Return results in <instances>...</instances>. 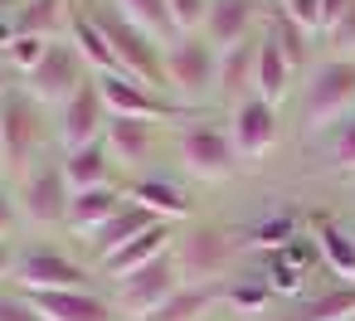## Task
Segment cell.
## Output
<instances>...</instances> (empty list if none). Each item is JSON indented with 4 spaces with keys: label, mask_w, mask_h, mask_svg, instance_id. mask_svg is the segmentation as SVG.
<instances>
[{
    "label": "cell",
    "mask_w": 355,
    "mask_h": 321,
    "mask_svg": "<svg viewBox=\"0 0 355 321\" xmlns=\"http://www.w3.org/2000/svg\"><path fill=\"white\" fill-rule=\"evenodd\" d=\"M175 229H180V224H151L146 234H137L132 243H122L112 258H103V263H98L103 287L117 282V277H127V272H137V268H146V263H156V258H166L171 243H175Z\"/></svg>",
    "instance_id": "22"
},
{
    "label": "cell",
    "mask_w": 355,
    "mask_h": 321,
    "mask_svg": "<svg viewBox=\"0 0 355 321\" xmlns=\"http://www.w3.org/2000/svg\"><path fill=\"white\" fill-rule=\"evenodd\" d=\"M151 224H166V219H156V214H146L137 200H127V205H122V209H117V214H112L98 234H88V238H83V243H73V248H78V253L98 268L103 258H112L122 243H132V238H137V234H146Z\"/></svg>",
    "instance_id": "21"
},
{
    "label": "cell",
    "mask_w": 355,
    "mask_h": 321,
    "mask_svg": "<svg viewBox=\"0 0 355 321\" xmlns=\"http://www.w3.org/2000/svg\"><path fill=\"white\" fill-rule=\"evenodd\" d=\"M0 180H6V161H0Z\"/></svg>",
    "instance_id": "39"
},
{
    "label": "cell",
    "mask_w": 355,
    "mask_h": 321,
    "mask_svg": "<svg viewBox=\"0 0 355 321\" xmlns=\"http://www.w3.org/2000/svg\"><path fill=\"white\" fill-rule=\"evenodd\" d=\"M224 302V287H180L166 306H156L146 321H209Z\"/></svg>",
    "instance_id": "27"
},
{
    "label": "cell",
    "mask_w": 355,
    "mask_h": 321,
    "mask_svg": "<svg viewBox=\"0 0 355 321\" xmlns=\"http://www.w3.org/2000/svg\"><path fill=\"white\" fill-rule=\"evenodd\" d=\"M78 6L83 0H20L15 15H10V30L30 35V40H44V44H59V40H69L73 20H78Z\"/></svg>",
    "instance_id": "19"
},
{
    "label": "cell",
    "mask_w": 355,
    "mask_h": 321,
    "mask_svg": "<svg viewBox=\"0 0 355 321\" xmlns=\"http://www.w3.org/2000/svg\"><path fill=\"white\" fill-rule=\"evenodd\" d=\"M122 205H127V185H93V190H73L64 238H69V243H83V238H88V234H98V229H103Z\"/></svg>",
    "instance_id": "20"
},
{
    "label": "cell",
    "mask_w": 355,
    "mask_h": 321,
    "mask_svg": "<svg viewBox=\"0 0 355 321\" xmlns=\"http://www.w3.org/2000/svg\"><path fill=\"white\" fill-rule=\"evenodd\" d=\"M272 6L282 20H292L302 35H311L321 44V0H272Z\"/></svg>",
    "instance_id": "32"
},
{
    "label": "cell",
    "mask_w": 355,
    "mask_h": 321,
    "mask_svg": "<svg viewBox=\"0 0 355 321\" xmlns=\"http://www.w3.org/2000/svg\"><path fill=\"white\" fill-rule=\"evenodd\" d=\"M350 190H355V185H350Z\"/></svg>",
    "instance_id": "40"
},
{
    "label": "cell",
    "mask_w": 355,
    "mask_h": 321,
    "mask_svg": "<svg viewBox=\"0 0 355 321\" xmlns=\"http://www.w3.org/2000/svg\"><path fill=\"white\" fill-rule=\"evenodd\" d=\"M345 117H355V59L321 54L297 83V137L321 141Z\"/></svg>",
    "instance_id": "2"
},
{
    "label": "cell",
    "mask_w": 355,
    "mask_h": 321,
    "mask_svg": "<svg viewBox=\"0 0 355 321\" xmlns=\"http://www.w3.org/2000/svg\"><path fill=\"white\" fill-rule=\"evenodd\" d=\"M224 127H229V141H234L239 161H263L282 146V107H272L263 98H248V103L229 107Z\"/></svg>",
    "instance_id": "13"
},
{
    "label": "cell",
    "mask_w": 355,
    "mask_h": 321,
    "mask_svg": "<svg viewBox=\"0 0 355 321\" xmlns=\"http://www.w3.org/2000/svg\"><path fill=\"white\" fill-rule=\"evenodd\" d=\"M321 54H331V59H355V0L340 10V20L321 35Z\"/></svg>",
    "instance_id": "31"
},
{
    "label": "cell",
    "mask_w": 355,
    "mask_h": 321,
    "mask_svg": "<svg viewBox=\"0 0 355 321\" xmlns=\"http://www.w3.org/2000/svg\"><path fill=\"white\" fill-rule=\"evenodd\" d=\"M287 321H355V282H336V287L302 292L287 306Z\"/></svg>",
    "instance_id": "24"
},
{
    "label": "cell",
    "mask_w": 355,
    "mask_h": 321,
    "mask_svg": "<svg viewBox=\"0 0 355 321\" xmlns=\"http://www.w3.org/2000/svg\"><path fill=\"white\" fill-rule=\"evenodd\" d=\"M171 161L195 185H224L243 166L239 151H234V141H229L224 117H209V112H195V117H185V122L171 127Z\"/></svg>",
    "instance_id": "3"
},
{
    "label": "cell",
    "mask_w": 355,
    "mask_h": 321,
    "mask_svg": "<svg viewBox=\"0 0 355 321\" xmlns=\"http://www.w3.org/2000/svg\"><path fill=\"white\" fill-rule=\"evenodd\" d=\"M205 10H209V0H166V15H171L175 35H200L205 30Z\"/></svg>",
    "instance_id": "33"
},
{
    "label": "cell",
    "mask_w": 355,
    "mask_h": 321,
    "mask_svg": "<svg viewBox=\"0 0 355 321\" xmlns=\"http://www.w3.org/2000/svg\"><path fill=\"white\" fill-rule=\"evenodd\" d=\"M258 98V40H243L234 49L219 54V88H214V107L229 112L239 103Z\"/></svg>",
    "instance_id": "18"
},
{
    "label": "cell",
    "mask_w": 355,
    "mask_h": 321,
    "mask_svg": "<svg viewBox=\"0 0 355 321\" xmlns=\"http://www.w3.org/2000/svg\"><path fill=\"white\" fill-rule=\"evenodd\" d=\"M15 6H20V0H0V25H10V15H15Z\"/></svg>",
    "instance_id": "37"
},
{
    "label": "cell",
    "mask_w": 355,
    "mask_h": 321,
    "mask_svg": "<svg viewBox=\"0 0 355 321\" xmlns=\"http://www.w3.org/2000/svg\"><path fill=\"white\" fill-rule=\"evenodd\" d=\"M20 238H25V224H20L15 190H10V180H0V243H20Z\"/></svg>",
    "instance_id": "34"
},
{
    "label": "cell",
    "mask_w": 355,
    "mask_h": 321,
    "mask_svg": "<svg viewBox=\"0 0 355 321\" xmlns=\"http://www.w3.org/2000/svg\"><path fill=\"white\" fill-rule=\"evenodd\" d=\"M30 306L44 321H122L107 287H78V292H25Z\"/></svg>",
    "instance_id": "16"
},
{
    "label": "cell",
    "mask_w": 355,
    "mask_h": 321,
    "mask_svg": "<svg viewBox=\"0 0 355 321\" xmlns=\"http://www.w3.org/2000/svg\"><path fill=\"white\" fill-rule=\"evenodd\" d=\"M180 287H185V277H180L175 258L166 253V258H156V263H146V268H137V272L107 282V297H112V306H117L122 321H146V316H151L156 306H166Z\"/></svg>",
    "instance_id": "9"
},
{
    "label": "cell",
    "mask_w": 355,
    "mask_h": 321,
    "mask_svg": "<svg viewBox=\"0 0 355 321\" xmlns=\"http://www.w3.org/2000/svg\"><path fill=\"white\" fill-rule=\"evenodd\" d=\"M171 258L185 277V287H229L239 277V258H243V234L219 224V219H190L175 229Z\"/></svg>",
    "instance_id": "1"
},
{
    "label": "cell",
    "mask_w": 355,
    "mask_h": 321,
    "mask_svg": "<svg viewBox=\"0 0 355 321\" xmlns=\"http://www.w3.org/2000/svg\"><path fill=\"white\" fill-rule=\"evenodd\" d=\"M69 44L78 49V59L88 64V73H117V59H112V49H107L103 30L88 20V10H83V6H78V20H73V30H69Z\"/></svg>",
    "instance_id": "28"
},
{
    "label": "cell",
    "mask_w": 355,
    "mask_h": 321,
    "mask_svg": "<svg viewBox=\"0 0 355 321\" xmlns=\"http://www.w3.org/2000/svg\"><path fill=\"white\" fill-rule=\"evenodd\" d=\"M10 88H15V78H10V73H6V64H0V98H6V93H10Z\"/></svg>",
    "instance_id": "38"
},
{
    "label": "cell",
    "mask_w": 355,
    "mask_h": 321,
    "mask_svg": "<svg viewBox=\"0 0 355 321\" xmlns=\"http://www.w3.org/2000/svg\"><path fill=\"white\" fill-rule=\"evenodd\" d=\"M103 141L112 151L117 175L137 180V175H151V166H156L161 151H171V127L166 122H141V117H112Z\"/></svg>",
    "instance_id": "10"
},
{
    "label": "cell",
    "mask_w": 355,
    "mask_h": 321,
    "mask_svg": "<svg viewBox=\"0 0 355 321\" xmlns=\"http://www.w3.org/2000/svg\"><path fill=\"white\" fill-rule=\"evenodd\" d=\"M107 6H117L132 25L151 30L156 40H171V35H175V30H171V15H166V0H107Z\"/></svg>",
    "instance_id": "30"
},
{
    "label": "cell",
    "mask_w": 355,
    "mask_h": 321,
    "mask_svg": "<svg viewBox=\"0 0 355 321\" xmlns=\"http://www.w3.org/2000/svg\"><path fill=\"white\" fill-rule=\"evenodd\" d=\"M15 253H20V243H0V287H10V277H15Z\"/></svg>",
    "instance_id": "36"
},
{
    "label": "cell",
    "mask_w": 355,
    "mask_h": 321,
    "mask_svg": "<svg viewBox=\"0 0 355 321\" xmlns=\"http://www.w3.org/2000/svg\"><path fill=\"white\" fill-rule=\"evenodd\" d=\"M311 238H316V253H321V263L340 277V282H355V234L345 229V224H331V219H321L316 229H311Z\"/></svg>",
    "instance_id": "26"
},
{
    "label": "cell",
    "mask_w": 355,
    "mask_h": 321,
    "mask_svg": "<svg viewBox=\"0 0 355 321\" xmlns=\"http://www.w3.org/2000/svg\"><path fill=\"white\" fill-rule=\"evenodd\" d=\"M10 190H15V205H20L25 238H64L73 185H69V175H64L59 151L40 156L30 171H20V175L10 180Z\"/></svg>",
    "instance_id": "4"
},
{
    "label": "cell",
    "mask_w": 355,
    "mask_h": 321,
    "mask_svg": "<svg viewBox=\"0 0 355 321\" xmlns=\"http://www.w3.org/2000/svg\"><path fill=\"white\" fill-rule=\"evenodd\" d=\"M0 321H44V316L30 306V297H25V292L0 287Z\"/></svg>",
    "instance_id": "35"
},
{
    "label": "cell",
    "mask_w": 355,
    "mask_h": 321,
    "mask_svg": "<svg viewBox=\"0 0 355 321\" xmlns=\"http://www.w3.org/2000/svg\"><path fill=\"white\" fill-rule=\"evenodd\" d=\"M83 10H88V20L103 30V40H107V49H112V59H117V73H127V78H137V83H146V88H156V93H166V69H161L166 40H156L151 30L132 25L117 6H107V0H83Z\"/></svg>",
    "instance_id": "8"
},
{
    "label": "cell",
    "mask_w": 355,
    "mask_h": 321,
    "mask_svg": "<svg viewBox=\"0 0 355 321\" xmlns=\"http://www.w3.org/2000/svg\"><path fill=\"white\" fill-rule=\"evenodd\" d=\"M127 185V200H137L146 214H156V219H166V224H190L195 219V200H190V190L180 185V180H171V175H137V180H122Z\"/></svg>",
    "instance_id": "17"
},
{
    "label": "cell",
    "mask_w": 355,
    "mask_h": 321,
    "mask_svg": "<svg viewBox=\"0 0 355 321\" xmlns=\"http://www.w3.org/2000/svg\"><path fill=\"white\" fill-rule=\"evenodd\" d=\"M321 151H326L331 175H340V180H350V185H355V117L336 122V127L321 137Z\"/></svg>",
    "instance_id": "29"
},
{
    "label": "cell",
    "mask_w": 355,
    "mask_h": 321,
    "mask_svg": "<svg viewBox=\"0 0 355 321\" xmlns=\"http://www.w3.org/2000/svg\"><path fill=\"white\" fill-rule=\"evenodd\" d=\"M59 151L54 146V112L40 107L20 83L0 98V161H6V180L30 171L40 156Z\"/></svg>",
    "instance_id": "7"
},
{
    "label": "cell",
    "mask_w": 355,
    "mask_h": 321,
    "mask_svg": "<svg viewBox=\"0 0 355 321\" xmlns=\"http://www.w3.org/2000/svg\"><path fill=\"white\" fill-rule=\"evenodd\" d=\"M166 69V98L185 112H209L219 88V49L205 35H171L161 49Z\"/></svg>",
    "instance_id": "6"
},
{
    "label": "cell",
    "mask_w": 355,
    "mask_h": 321,
    "mask_svg": "<svg viewBox=\"0 0 355 321\" xmlns=\"http://www.w3.org/2000/svg\"><path fill=\"white\" fill-rule=\"evenodd\" d=\"M93 78H98V93H103L112 117H141V122H166V127L195 117V112L175 107L166 93H156V88H146V83H137L127 73H93Z\"/></svg>",
    "instance_id": "12"
},
{
    "label": "cell",
    "mask_w": 355,
    "mask_h": 321,
    "mask_svg": "<svg viewBox=\"0 0 355 321\" xmlns=\"http://www.w3.org/2000/svg\"><path fill=\"white\" fill-rule=\"evenodd\" d=\"M64 161V175L73 190H93V185H122L117 166H112V151L107 141H93V146H78V151H59Z\"/></svg>",
    "instance_id": "25"
},
{
    "label": "cell",
    "mask_w": 355,
    "mask_h": 321,
    "mask_svg": "<svg viewBox=\"0 0 355 321\" xmlns=\"http://www.w3.org/2000/svg\"><path fill=\"white\" fill-rule=\"evenodd\" d=\"M297 69L287 64V54L272 44V35L263 30L258 35V98L263 103H272V107H287L292 98H297Z\"/></svg>",
    "instance_id": "23"
},
{
    "label": "cell",
    "mask_w": 355,
    "mask_h": 321,
    "mask_svg": "<svg viewBox=\"0 0 355 321\" xmlns=\"http://www.w3.org/2000/svg\"><path fill=\"white\" fill-rule=\"evenodd\" d=\"M93 73H88V64L78 59V49L69 44V40H59V44H49L44 49V59L20 78V88L40 103V107H49V112H59L83 83H88Z\"/></svg>",
    "instance_id": "11"
},
{
    "label": "cell",
    "mask_w": 355,
    "mask_h": 321,
    "mask_svg": "<svg viewBox=\"0 0 355 321\" xmlns=\"http://www.w3.org/2000/svg\"><path fill=\"white\" fill-rule=\"evenodd\" d=\"M107 122H112V112H107V103H103V93H98V78H88V83L54 112V146H59V151L93 146V141L107 137Z\"/></svg>",
    "instance_id": "14"
},
{
    "label": "cell",
    "mask_w": 355,
    "mask_h": 321,
    "mask_svg": "<svg viewBox=\"0 0 355 321\" xmlns=\"http://www.w3.org/2000/svg\"><path fill=\"white\" fill-rule=\"evenodd\" d=\"M263 20H268V0H209L200 35L224 54V49L243 44V40H258Z\"/></svg>",
    "instance_id": "15"
},
{
    "label": "cell",
    "mask_w": 355,
    "mask_h": 321,
    "mask_svg": "<svg viewBox=\"0 0 355 321\" xmlns=\"http://www.w3.org/2000/svg\"><path fill=\"white\" fill-rule=\"evenodd\" d=\"M10 287L15 292H78V287H103V277L69 238H20Z\"/></svg>",
    "instance_id": "5"
}]
</instances>
